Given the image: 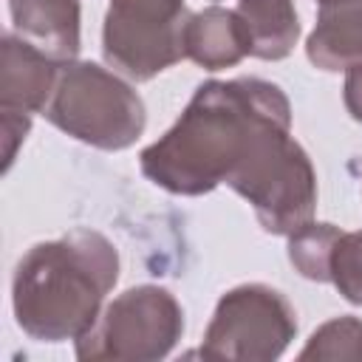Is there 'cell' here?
<instances>
[{"mask_svg": "<svg viewBox=\"0 0 362 362\" xmlns=\"http://www.w3.org/2000/svg\"><path fill=\"white\" fill-rule=\"evenodd\" d=\"M280 124L291 127V105L280 85L257 76L209 79L175 124L141 150L139 164L147 181L173 195H206Z\"/></svg>", "mask_w": 362, "mask_h": 362, "instance_id": "cell-1", "label": "cell"}, {"mask_svg": "<svg viewBox=\"0 0 362 362\" xmlns=\"http://www.w3.org/2000/svg\"><path fill=\"white\" fill-rule=\"evenodd\" d=\"M116 280L119 252L96 229L34 243L11 277L14 320L31 339L76 342L99 320Z\"/></svg>", "mask_w": 362, "mask_h": 362, "instance_id": "cell-2", "label": "cell"}, {"mask_svg": "<svg viewBox=\"0 0 362 362\" xmlns=\"http://www.w3.org/2000/svg\"><path fill=\"white\" fill-rule=\"evenodd\" d=\"M42 116L71 139L96 150H124L144 133L141 96L96 62H62Z\"/></svg>", "mask_w": 362, "mask_h": 362, "instance_id": "cell-3", "label": "cell"}, {"mask_svg": "<svg viewBox=\"0 0 362 362\" xmlns=\"http://www.w3.org/2000/svg\"><path fill=\"white\" fill-rule=\"evenodd\" d=\"M240 198H246L269 235H291L314 221L317 209V173L308 153L291 136V127H272L252 156L229 175Z\"/></svg>", "mask_w": 362, "mask_h": 362, "instance_id": "cell-4", "label": "cell"}, {"mask_svg": "<svg viewBox=\"0 0 362 362\" xmlns=\"http://www.w3.org/2000/svg\"><path fill=\"white\" fill-rule=\"evenodd\" d=\"M184 334L178 300L153 283L133 286L105 305L88 334L76 339L79 359L156 362L164 359Z\"/></svg>", "mask_w": 362, "mask_h": 362, "instance_id": "cell-5", "label": "cell"}, {"mask_svg": "<svg viewBox=\"0 0 362 362\" xmlns=\"http://www.w3.org/2000/svg\"><path fill=\"white\" fill-rule=\"evenodd\" d=\"M294 337L297 314L288 297L266 283H243L218 300L198 354L218 362H274Z\"/></svg>", "mask_w": 362, "mask_h": 362, "instance_id": "cell-6", "label": "cell"}, {"mask_svg": "<svg viewBox=\"0 0 362 362\" xmlns=\"http://www.w3.org/2000/svg\"><path fill=\"white\" fill-rule=\"evenodd\" d=\"M184 0H110L102 25L105 62L130 82H150L187 57Z\"/></svg>", "mask_w": 362, "mask_h": 362, "instance_id": "cell-7", "label": "cell"}, {"mask_svg": "<svg viewBox=\"0 0 362 362\" xmlns=\"http://www.w3.org/2000/svg\"><path fill=\"white\" fill-rule=\"evenodd\" d=\"M59 62L34 48L14 31L0 40V116H3V158L11 167L17 147L31 130V116L42 113L54 85Z\"/></svg>", "mask_w": 362, "mask_h": 362, "instance_id": "cell-8", "label": "cell"}, {"mask_svg": "<svg viewBox=\"0 0 362 362\" xmlns=\"http://www.w3.org/2000/svg\"><path fill=\"white\" fill-rule=\"evenodd\" d=\"M14 34L51 59L74 62L79 54V0H8Z\"/></svg>", "mask_w": 362, "mask_h": 362, "instance_id": "cell-9", "label": "cell"}, {"mask_svg": "<svg viewBox=\"0 0 362 362\" xmlns=\"http://www.w3.org/2000/svg\"><path fill=\"white\" fill-rule=\"evenodd\" d=\"M184 51L187 59H192L204 71L235 68L243 57H252L249 34L238 11L223 6H206L189 14L184 31Z\"/></svg>", "mask_w": 362, "mask_h": 362, "instance_id": "cell-10", "label": "cell"}, {"mask_svg": "<svg viewBox=\"0 0 362 362\" xmlns=\"http://www.w3.org/2000/svg\"><path fill=\"white\" fill-rule=\"evenodd\" d=\"M305 54L320 71H348L362 62V0H320Z\"/></svg>", "mask_w": 362, "mask_h": 362, "instance_id": "cell-11", "label": "cell"}, {"mask_svg": "<svg viewBox=\"0 0 362 362\" xmlns=\"http://www.w3.org/2000/svg\"><path fill=\"white\" fill-rule=\"evenodd\" d=\"M257 59H286L300 40L294 0H238L235 6Z\"/></svg>", "mask_w": 362, "mask_h": 362, "instance_id": "cell-12", "label": "cell"}, {"mask_svg": "<svg viewBox=\"0 0 362 362\" xmlns=\"http://www.w3.org/2000/svg\"><path fill=\"white\" fill-rule=\"evenodd\" d=\"M342 229L334 223L308 221L288 235V260L291 266L314 283H331V255Z\"/></svg>", "mask_w": 362, "mask_h": 362, "instance_id": "cell-13", "label": "cell"}, {"mask_svg": "<svg viewBox=\"0 0 362 362\" xmlns=\"http://www.w3.org/2000/svg\"><path fill=\"white\" fill-rule=\"evenodd\" d=\"M300 359H328V362L362 359V320L356 317L328 320L311 334V339L300 351Z\"/></svg>", "mask_w": 362, "mask_h": 362, "instance_id": "cell-14", "label": "cell"}, {"mask_svg": "<svg viewBox=\"0 0 362 362\" xmlns=\"http://www.w3.org/2000/svg\"><path fill=\"white\" fill-rule=\"evenodd\" d=\"M331 283L348 303L362 305V229L339 235L331 255Z\"/></svg>", "mask_w": 362, "mask_h": 362, "instance_id": "cell-15", "label": "cell"}, {"mask_svg": "<svg viewBox=\"0 0 362 362\" xmlns=\"http://www.w3.org/2000/svg\"><path fill=\"white\" fill-rule=\"evenodd\" d=\"M342 102H345L351 119L362 122V62H356V65H351V68L345 71Z\"/></svg>", "mask_w": 362, "mask_h": 362, "instance_id": "cell-16", "label": "cell"}, {"mask_svg": "<svg viewBox=\"0 0 362 362\" xmlns=\"http://www.w3.org/2000/svg\"><path fill=\"white\" fill-rule=\"evenodd\" d=\"M317 3H320V0H317Z\"/></svg>", "mask_w": 362, "mask_h": 362, "instance_id": "cell-17", "label": "cell"}]
</instances>
